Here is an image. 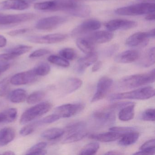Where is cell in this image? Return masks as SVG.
<instances>
[{
    "label": "cell",
    "mask_w": 155,
    "mask_h": 155,
    "mask_svg": "<svg viewBox=\"0 0 155 155\" xmlns=\"http://www.w3.org/2000/svg\"><path fill=\"white\" fill-rule=\"evenodd\" d=\"M122 135L123 134L121 133L110 131L105 133L91 134L89 136V138L101 142H109L115 141L120 138Z\"/></svg>",
    "instance_id": "d6986e66"
},
{
    "label": "cell",
    "mask_w": 155,
    "mask_h": 155,
    "mask_svg": "<svg viewBox=\"0 0 155 155\" xmlns=\"http://www.w3.org/2000/svg\"><path fill=\"white\" fill-rule=\"evenodd\" d=\"M149 37L147 32H138L130 36L126 41L127 46L131 48L144 47L148 43Z\"/></svg>",
    "instance_id": "5bb4252c"
},
{
    "label": "cell",
    "mask_w": 155,
    "mask_h": 155,
    "mask_svg": "<svg viewBox=\"0 0 155 155\" xmlns=\"http://www.w3.org/2000/svg\"><path fill=\"white\" fill-rule=\"evenodd\" d=\"M155 63V48L150 49L140 60L139 64L143 68L150 67Z\"/></svg>",
    "instance_id": "d4e9b609"
},
{
    "label": "cell",
    "mask_w": 155,
    "mask_h": 155,
    "mask_svg": "<svg viewBox=\"0 0 155 155\" xmlns=\"http://www.w3.org/2000/svg\"><path fill=\"white\" fill-rule=\"evenodd\" d=\"M60 57L67 60H73L76 57V53L74 49L70 48H66L59 51Z\"/></svg>",
    "instance_id": "b9f144b4"
},
{
    "label": "cell",
    "mask_w": 155,
    "mask_h": 155,
    "mask_svg": "<svg viewBox=\"0 0 155 155\" xmlns=\"http://www.w3.org/2000/svg\"><path fill=\"white\" fill-rule=\"evenodd\" d=\"M52 107L51 103L43 102L35 105L26 110L21 115V124L24 125L48 113Z\"/></svg>",
    "instance_id": "277c9868"
},
{
    "label": "cell",
    "mask_w": 155,
    "mask_h": 155,
    "mask_svg": "<svg viewBox=\"0 0 155 155\" xmlns=\"http://www.w3.org/2000/svg\"><path fill=\"white\" fill-rule=\"evenodd\" d=\"M28 95L27 91L22 89H18L13 91L10 95V100L13 103L23 102L27 100Z\"/></svg>",
    "instance_id": "83f0119b"
},
{
    "label": "cell",
    "mask_w": 155,
    "mask_h": 155,
    "mask_svg": "<svg viewBox=\"0 0 155 155\" xmlns=\"http://www.w3.org/2000/svg\"><path fill=\"white\" fill-rule=\"evenodd\" d=\"M84 107V104L81 103L64 104L56 108L54 114L60 118L70 117L83 110Z\"/></svg>",
    "instance_id": "ba28073f"
},
{
    "label": "cell",
    "mask_w": 155,
    "mask_h": 155,
    "mask_svg": "<svg viewBox=\"0 0 155 155\" xmlns=\"http://www.w3.org/2000/svg\"><path fill=\"white\" fill-rule=\"evenodd\" d=\"M147 32L150 38H155V29H154L151 30Z\"/></svg>",
    "instance_id": "6f0895ef"
},
{
    "label": "cell",
    "mask_w": 155,
    "mask_h": 155,
    "mask_svg": "<svg viewBox=\"0 0 155 155\" xmlns=\"http://www.w3.org/2000/svg\"><path fill=\"white\" fill-rule=\"evenodd\" d=\"M114 38L111 31H98L90 35L87 39L93 44H102L109 42Z\"/></svg>",
    "instance_id": "e0dca14e"
},
{
    "label": "cell",
    "mask_w": 155,
    "mask_h": 155,
    "mask_svg": "<svg viewBox=\"0 0 155 155\" xmlns=\"http://www.w3.org/2000/svg\"><path fill=\"white\" fill-rule=\"evenodd\" d=\"M37 77L33 69L23 71L14 75L10 79V83L16 86L26 85L34 82Z\"/></svg>",
    "instance_id": "7c38bea8"
},
{
    "label": "cell",
    "mask_w": 155,
    "mask_h": 155,
    "mask_svg": "<svg viewBox=\"0 0 155 155\" xmlns=\"http://www.w3.org/2000/svg\"><path fill=\"white\" fill-rule=\"evenodd\" d=\"M135 104L133 102L120 109L119 118L121 121H127L133 118L135 114Z\"/></svg>",
    "instance_id": "cb8c5ba5"
},
{
    "label": "cell",
    "mask_w": 155,
    "mask_h": 155,
    "mask_svg": "<svg viewBox=\"0 0 155 155\" xmlns=\"http://www.w3.org/2000/svg\"><path fill=\"white\" fill-rule=\"evenodd\" d=\"M65 133V130L62 129L52 128L44 131L41 136L48 140H54L62 137Z\"/></svg>",
    "instance_id": "484cf974"
},
{
    "label": "cell",
    "mask_w": 155,
    "mask_h": 155,
    "mask_svg": "<svg viewBox=\"0 0 155 155\" xmlns=\"http://www.w3.org/2000/svg\"><path fill=\"white\" fill-rule=\"evenodd\" d=\"M155 152V140L154 139L147 140L140 147V150L135 155H153Z\"/></svg>",
    "instance_id": "f1b7e54d"
},
{
    "label": "cell",
    "mask_w": 155,
    "mask_h": 155,
    "mask_svg": "<svg viewBox=\"0 0 155 155\" xmlns=\"http://www.w3.org/2000/svg\"><path fill=\"white\" fill-rule=\"evenodd\" d=\"M7 39L2 35H0V48H4L7 45Z\"/></svg>",
    "instance_id": "f5cc1de1"
},
{
    "label": "cell",
    "mask_w": 155,
    "mask_h": 155,
    "mask_svg": "<svg viewBox=\"0 0 155 155\" xmlns=\"http://www.w3.org/2000/svg\"><path fill=\"white\" fill-rule=\"evenodd\" d=\"M45 96V92L42 91H35L28 96L27 101L29 104H35L41 101Z\"/></svg>",
    "instance_id": "e575fe53"
},
{
    "label": "cell",
    "mask_w": 155,
    "mask_h": 155,
    "mask_svg": "<svg viewBox=\"0 0 155 155\" xmlns=\"http://www.w3.org/2000/svg\"><path fill=\"white\" fill-rule=\"evenodd\" d=\"M2 155H14L15 153L13 151H10V150H8V151H5L2 153Z\"/></svg>",
    "instance_id": "680465c9"
},
{
    "label": "cell",
    "mask_w": 155,
    "mask_h": 155,
    "mask_svg": "<svg viewBox=\"0 0 155 155\" xmlns=\"http://www.w3.org/2000/svg\"><path fill=\"white\" fill-rule=\"evenodd\" d=\"M113 84L110 78L104 77L100 79L97 84V89L91 99V102H95L104 98Z\"/></svg>",
    "instance_id": "30bf717a"
},
{
    "label": "cell",
    "mask_w": 155,
    "mask_h": 155,
    "mask_svg": "<svg viewBox=\"0 0 155 155\" xmlns=\"http://www.w3.org/2000/svg\"><path fill=\"white\" fill-rule=\"evenodd\" d=\"M41 125L40 120L32 122L25 127H23L21 130V135L22 136H27L32 133L38 126Z\"/></svg>",
    "instance_id": "74e56055"
},
{
    "label": "cell",
    "mask_w": 155,
    "mask_h": 155,
    "mask_svg": "<svg viewBox=\"0 0 155 155\" xmlns=\"http://www.w3.org/2000/svg\"><path fill=\"white\" fill-rule=\"evenodd\" d=\"M82 81L78 78H70L67 81L66 91L67 93H72L81 87Z\"/></svg>",
    "instance_id": "f546056e"
},
{
    "label": "cell",
    "mask_w": 155,
    "mask_h": 155,
    "mask_svg": "<svg viewBox=\"0 0 155 155\" xmlns=\"http://www.w3.org/2000/svg\"><path fill=\"white\" fill-rule=\"evenodd\" d=\"M16 55L10 52H7L6 53L0 54V61H7L12 60L17 58Z\"/></svg>",
    "instance_id": "681fc988"
},
{
    "label": "cell",
    "mask_w": 155,
    "mask_h": 155,
    "mask_svg": "<svg viewBox=\"0 0 155 155\" xmlns=\"http://www.w3.org/2000/svg\"><path fill=\"white\" fill-rule=\"evenodd\" d=\"M119 49L117 45L114 44L107 48L104 51V54L107 57H110L114 55Z\"/></svg>",
    "instance_id": "7dc6e473"
},
{
    "label": "cell",
    "mask_w": 155,
    "mask_h": 155,
    "mask_svg": "<svg viewBox=\"0 0 155 155\" xmlns=\"http://www.w3.org/2000/svg\"><path fill=\"white\" fill-rule=\"evenodd\" d=\"M86 123L83 121H75L68 124L64 130L68 136L86 131Z\"/></svg>",
    "instance_id": "603a6c76"
},
{
    "label": "cell",
    "mask_w": 155,
    "mask_h": 155,
    "mask_svg": "<svg viewBox=\"0 0 155 155\" xmlns=\"http://www.w3.org/2000/svg\"><path fill=\"white\" fill-rule=\"evenodd\" d=\"M50 52V51L47 49H38L33 51L30 55L29 58H40V57H43V56L49 54Z\"/></svg>",
    "instance_id": "f6af8a7d"
},
{
    "label": "cell",
    "mask_w": 155,
    "mask_h": 155,
    "mask_svg": "<svg viewBox=\"0 0 155 155\" xmlns=\"http://www.w3.org/2000/svg\"><path fill=\"white\" fill-rule=\"evenodd\" d=\"M2 73V72L0 70V74H1Z\"/></svg>",
    "instance_id": "94428289"
},
{
    "label": "cell",
    "mask_w": 155,
    "mask_h": 155,
    "mask_svg": "<svg viewBox=\"0 0 155 155\" xmlns=\"http://www.w3.org/2000/svg\"><path fill=\"white\" fill-rule=\"evenodd\" d=\"M155 72L154 69L148 73L125 77L118 82L117 87L120 89H128L153 83L155 81Z\"/></svg>",
    "instance_id": "6da1fadb"
},
{
    "label": "cell",
    "mask_w": 155,
    "mask_h": 155,
    "mask_svg": "<svg viewBox=\"0 0 155 155\" xmlns=\"http://www.w3.org/2000/svg\"><path fill=\"white\" fill-rule=\"evenodd\" d=\"M15 130L12 127H5L0 130V146L8 145L15 137Z\"/></svg>",
    "instance_id": "44dd1931"
},
{
    "label": "cell",
    "mask_w": 155,
    "mask_h": 155,
    "mask_svg": "<svg viewBox=\"0 0 155 155\" xmlns=\"http://www.w3.org/2000/svg\"><path fill=\"white\" fill-rule=\"evenodd\" d=\"M56 7V0L38 2L35 3L34 6L35 9L44 11H55Z\"/></svg>",
    "instance_id": "4dcf8cb0"
},
{
    "label": "cell",
    "mask_w": 155,
    "mask_h": 155,
    "mask_svg": "<svg viewBox=\"0 0 155 155\" xmlns=\"http://www.w3.org/2000/svg\"><path fill=\"white\" fill-rule=\"evenodd\" d=\"M68 36L60 33L48 34L45 36H31L28 37L27 40L32 43L38 44H54L64 41Z\"/></svg>",
    "instance_id": "9c48e42d"
},
{
    "label": "cell",
    "mask_w": 155,
    "mask_h": 155,
    "mask_svg": "<svg viewBox=\"0 0 155 155\" xmlns=\"http://www.w3.org/2000/svg\"><path fill=\"white\" fill-rule=\"evenodd\" d=\"M140 3H154L155 0H137Z\"/></svg>",
    "instance_id": "9f6ffc18"
},
{
    "label": "cell",
    "mask_w": 155,
    "mask_h": 155,
    "mask_svg": "<svg viewBox=\"0 0 155 155\" xmlns=\"http://www.w3.org/2000/svg\"><path fill=\"white\" fill-rule=\"evenodd\" d=\"M28 8V3L25 0H6L0 2V11H23Z\"/></svg>",
    "instance_id": "2e32d148"
},
{
    "label": "cell",
    "mask_w": 155,
    "mask_h": 155,
    "mask_svg": "<svg viewBox=\"0 0 155 155\" xmlns=\"http://www.w3.org/2000/svg\"><path fill=\"white\" fill-rule=\"evenodd\" d=\"M99 147V144L97 142H91L83 147L80 155H94L97 152Z\"/></svg>",
    "instance_id": "d6a6232c"
},
{
    "label": "cell",
    "mask_w": 155,
    "mask_h": 155,
    "mask_svg": "<svg viewBox=\"0 0 155 155\" xmlns=\"http://www.w3.org/2000/svg\"><path fill=\"white\" fill-rule=\"evenodd\" d=\"M109 130L124 134L127 132L135 131L136 128L134 127H112L109 129Z\"/></svg>",
    "instance_id": "ee69618b"
},
{
    "label": "cell",
    "mask_w": 155,
    "mask_h": 155,
    "mask_svg": "<svg viewBox=\"0 0 155 155\" xmlns=\"http://www.w3.org/2000/svg\"><path fill=\"white\" fill-rule=\"evenodd\" d=\"M47 143L45 142H41L37 143L31 147L27 151V155H45L47 154V151L45 149L47 147Z\"/></svg>",
    "instance_id": "1f68e13d"
},
{
    "label": "cell",
    "mask_w": 155,
    "mask_h": 155,
    "mask_svg": "<svg viewBox=\"0 0 155 155\" xmlns=\"http://www.w3.org/2000/svg\"><path fill=\"white\" fill-rule=\"evenodd\" d=\"M136 21L124 19H114L108 21L106 24V28L108 31L127 30L137 27Z\"/></svg>",
    "instance_id": "4fadbf2b"
},
{
    "label": "cell",
    "mask_w": 155,
    "mask_h": 155,
    "mask_svg": "<svg viewBox=\"0 0 155 155\" xmlns=\"http://www.w3.org/2000/svg\"><path fill=\"white\" fill-rule=\"evenodd\" d=\"M133 103V102H118V103H114L112 105H110L109 107L107 108L108 110H116L121 109L122 108L126 106L129 105V104H131Z\"/></svg>",
    "instance_id": "c3c4849f"
},
{
    "label": "cell",
    "mask_w": 155,
    "mask_h": 155,
    "mask_svg": "<svg viewBox=\"0 0 155 155\" xmlns=\"http://www.w3.org/2000/svg\"><path fill=\"white\" fill-rule=\"evenodd\" d=\"M60 118V117L58 115L53 114L45 117L42 119L40 120V121L41 125L44 124H49V123H53V122L57 121Z\"/></svg>",
    "instance_id": "bcb514c9"
},
{
    "label": "cell",
    "mask_w": 155,
    "mask_h": 155,
    "mask_svg": "<svg viewBox=\"0 0 155 155\" xmlns=\"http://www.w3.org/2000/svg\"><path fill=\"white\" fill-rule=\"evenodd\" d=\"M33 13H25L14 15H6L0 13V25L9 26L26 22L35 18Z\"/></svg>",
    "instance_id": "52a82bcc"
},
{
    "label": "cell",
    "mask_w": 155,
    "mask_h": 155,
    "mask_svg": "<svg viewBox=\"0 0 155 155\" xmlns=\"http://www.w3.org/2000/svg\"><path fill=\"white\" fill-rule=\"evenodd\" d=\"M27 2H33L36 1V0H27Z\"/></svg>",
    "instance_id": "91938a15"
},
{
    "label": "cell",
    "mask_w": 155,
    "mask_h": 155,
    "mask_svg": "<svg viewBox=\"0 0 155 155\" xmlns=\"http://www.w3.org/2000/svg\"><path fill=\"white\" fill-rule=\"evenodd\" d=\"M48 61L52 64L62 68H68L70 63L68 60L63 58L56 55H51L48 58Z\"/></svg>",
    "instance_id": "8d00e7d4"
},
{
    "label": "cell",
    "mask_w": 155,
    "mask_h": 155,
    "mask_svg": "<svg viewBox=\"0 0 155 155\" xmlns=\"http://www.w3.org/2000/svg\"><path fill=\"white\" fill-rule=\"evenodd\" d=\"M10 79L5 78L0 81V97L7 96L10 89Z\"/></svg>",
    "instance_id": "60d3db41"
},
{
    "label": "cell",
    "mask_w": 155,
    "mask_h": 155,
    "mask_svg": "<svg viewBox=\"0 0 155 155\" xmlns=\"http://www.w3.org/2000/svg\"><path fill=\"white\" fill-rule=\"evenodd\" d=\"M87 134L88 132L87 131H85L81 133H77V134L67 136L63 140V142L65 143H70L79 141L87 137Z\"/></svg>",
    "instance_id": "f35d334b"
},
{
    "label": "cell",
    "mask_w": 155,
    "mask_h": 155,
    "mask_svg": "<svg viewBox=\"0 0 155 155\" xmlns=\"http://www.w3.org/2000/svg\"><path fill=\"white\" fill-rule=\"evenodd\" d=\"M101 22L97 20H88L76 27L71 32V36L73 37H78L97 30L101 28Z\"/></svg>",
    "instance_id": "8fae6325"
},
{
    "label": "cell",
    "mask_w": 155,
    "mask_h": 155,
    "mask_svg": "<svg viewBox=\"0 0 155 155\" xmlns=\"http://www.w3.org/2000/svg\"><path fill=\"white\" fill-rule=\"evenodd\" d=\"M155 109L150 108L145 110L141 114V118L145 121H155Z\"/></svg>",
    "instance_id": "7bdbcfd3"
},
{
    "label": "cell",
    "mask_w": 155,
    "mask_h": 155,
    "mask_svg": "<svg viewBox=\"0 0 155 155\" xmlns=\"http://www.w3.org/2000/svg\"><path fill=\"white\" fill-rule=\"evenodd\" d=\"M28 31L27 28L19 29L11 31L8 32V34L11 37H15L18 35H21L26 33Z\"/></svg>",
    "instance_id": "f907efd6"
},
{
    "label": "cell",
    "mask_w": 155,
    "mask_h": 155,
    "mask_svg": "<svg viewBox=\"0 0 155 155\" xmlns=\"http://www.w3.org/2000/svg\"><path fill=\"white\" fill-rule=\"evenodd\" d=\"M37 76H45L49 74L51 71L50 66L46 62H41L33 69Z\"/></svg>",
    "instance_id": "d590c367"
},
{
    "label": "cell",
    "mask_w": 155,
    "mask_h": 155,
    "mask_svg": "<svg viewBox=\"0 0 155 155\" xmlns=\"http://www.w3.org/2000/svg\"><path fill=\"white\" fill-rule=\"evenodd\" d=\"M105 155H122L123 153L120 152V151H117V150H111V151H109L108 152H107V153H105Z\"/></svg>",
    "instance_id": "11a10c76"
},
{
    "label": "cell",
    "mask_w": 155,
    "mask_h": 155,
    "mask_svg": "<svg viewBox=\"0 0 155 155\" xmlns=\"http://www.w3.org/2000/svg\"><path fill=\"white\" fill-rule=\"evenodd\" d=\"M31 49L32 47L30 46L20 45L6 50V52H10L18 57L29 52Z\"/></svg>",
    "instance_id": "836d02e7"
},
{
    "label": "cell",
    "mask_w": 155,
    "mask_h": 155,
    "mask_svg": "<svg viewBox=\"0 0 155 155\" xmlns=\"http://www.w3.org/2000/svg\"><path fill=\"white\" fill-rule=\"evenodd\" d=\"M92 120L96 127H107L111 126L115 123L116 116L113 110L98 111L94 113Z\"/></svg>",
    "instance_id": "8992f818"
},
{
    "label": "cell",
    "mask_w": 155,
    "mask_h": 155,
    "mask_svg": "<svg viewBox=\"0 0 155 155\" xmlns=\"http://www.w3.org/2000/svg\"><path fill=\"white\" fill-rule=\"evenodd\" d=\"M139 58V53L135 50L126 51L116 56L115 61L119 63H130L136 61Z\"/></svg>",
    "instance_id": "ac0fdd59"
},
{
    "label": "cell",
    "mask_w": 155,
    "mask_h": 155,
    "mask_svg": "<svg viewBox=\"0 0 155 155\" xmlns=\"http://www.w3.org/2000/svg\"><path fill=\"white\" fill-rule=\"evenodd\" d=\"M76 44L78 48L85 54H90L94 52L95 49L94 44L87 38H78L76 41Z\"/></svg>",
    "instance_id": "4316f807"
},
{
    "label": "cell",
    "mask_w": 155,
    "mask_h": 155,
    "mask_svg": "<svg viewBox=\"0 0 155 155\" xmlns=\"http://www.w3.org/2000/svg\"><path fill=\"white\" fill-rule=\"evenodd\" d=\"M155 19V13H154V12L147 14V16L145 17V19L146 20L149 21H154Z\"/></svg>",
    "instance_id": "db71d44e"
},
{
    "label": "cell",
    "mask_w": 155,
    "mask_h": 155,
    "mask_svg": "<svg viewBox=\"0 0 155 155\" xmlns=\"http://www.w3.org/2000/svg\"><path fill=\"white\" fill-rule=\"evenodd\" d=\"M67 12L74 17L85 18L90 15L91 9L90 7L87 5L76 3Z\"/></svg>",
    "instance_id": "ffe728a7"
},
{
    "label": "cell",
    "mask_w": 155,
    "mask_h": 155,
    "mask_svg": "<svg viewBox=\"0 0 155 155\" xmlns=\"http://www.w3.org/2000/svg\"><path fill=\"white\" fill-rule=\"evenodd\" d=\"M155 96V90L152 87H147L123 93L112 94L109 97L110 101L120 100H147Z\"/></svg>",
    "instance_id": "7a4b0ae2"
},
{
    "label": "cell",
    "mask_w": 155,
    "mask_h": 155,
    "mask_svg": "<svg viewBox=\"0 0 155 155\" xmlns=\"http://www.w3.org/2000/svg\"><path fill=\"white\" fill-rule=\"evenodd\" d=\"M102 65V63L101 61H98L97 62H96L95 64H94L93 67L92 68V72H96L97 71L100 69L101 68V66Z\"/></svg>",
    "instance_id": "816d5d0a"
},
{
    "label": "cell",
    "mask_w": 155,
    "mask_h": 155,
    "mask_svg": "<svg viewBox=\"0 0 155 155\" xmlns=\"http://www.w3.org/2000/svg\"><path fill=\"white\" fill-rule=\"evenodd\" d=\"M67 21L65 17L54 16L41 19L37 21L35 28L41 30H50L56 28Z\"/></svg>",
    "instance_id": "5b68a950"
},
{
    "label": "cell",
    "mask_w": 155,
    "mask_h": 155,
    "mask_svg": "<svg viewBox=\"0 0 155 155\" xmlns=\"http://www.w3.org/2000/svg\"><path fill=\"white\" fill-rule=\"evenodd\" d=\"M5 117V122L10 123L16 120L18 116V110L15 108L8 109L3 111Z\"/></svg>",
    "instance_id": "ab89813d"
},
{
    "label": "cell",
    "mask_w": 155,
    "mask_h": 155,
    "mask_svg": "<svg viewBox=\"0 0 155 155\" xmlns=\"http://www.w3.org/2000/svg\"><path fill=\"white\" fill-rule=\"evenodd\" d=\"M139 133L135 131L127 132L120 137L118 144L121 146H128L132 145L137 141L139 137Z\"/></svg>",
    "instance_id": "7402d4cb"
},
{
    "label": "cell",
    "mask_w": 155,
    "mask_h": 155,
    "mask_svg": "<svg viewBox=\"0 0 155 155\" xmlns=\"http://www.w3.org/2000/svg\"><path fill=\"white\" fill-rule=\"evenodd\" d=\"M155 9V3H140L117 9L115 13L121 16H138L154 12Z\"/></svg>",
    "instance_id": "3957f363"
},
{
    "label": "cell",
    "mask_w": 155,
    "mask_h": 155,
    "mask_svg": "<svg viewBox=\"0 0 155 155\" xmlns=\"http://www.w3.org/2000/svg\"><path fill=\"white\" fill-rule=\"evenodd\" d=\"M97 58V55L95 52L87 54L78 60L75 66V70L79 74H82L88 67L95 63Z\"/></svg>",
    "instance_id": "9a60e30c"
}]
</instances>
